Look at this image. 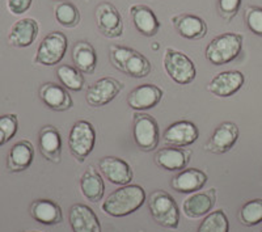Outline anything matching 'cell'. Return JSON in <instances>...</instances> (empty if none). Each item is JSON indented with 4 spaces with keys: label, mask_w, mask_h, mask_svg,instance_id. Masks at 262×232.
Wrapping results in <instances>:
<instances>
[{
    "label": "cell",
    "mask_w": 262,
    "mask_h": 232,
    "mask_svg": "<svg viewBox=\"0 0 262 232\" xmlns=\"http://www.w3.org/2000/svg\"><path fill=\"white\" fill-rule=\"evenodd\" d=\"M146 191L140 185L128 184L112 192L102 202L105 214L114 218H122L135 213L146 202Z\"/></svg>",
    "instance_id": "6da1fadb"
},
{
    "label": "cell",
    "mask_w": 262,
    "mask_h": 232,
    "mask_svg": "<svg viewBox=\"0 0 262 232\" xmlns=\"http://www.w3.org/2000/svg\"><path fill=\"white\" fill-rule=\"evenodd\" d=\"M109 57L114 69L135 79L146 77L152 70L151 62L143 54L126 46L111 45Z\"/></svg>",
    "instance_id": "7a4b0ae2"
},
{
    "label": "cell",
    "mask_w": 262,
    "mask_h": 232,
    "mask_svg": "<svg viewBox=\"0 0 262 232\" xmlns=\"http://www.w3.org/2000/svg\"><path fill=\"white\" fill-rule=\"evenodd\" d=\"M243 50V36L238 33L227 32L215 37L206 46L205 57L211 65L223 66L232 62Z\"/></svg>",
    "instance_id": "3957f363"
},
{
    "label": "cell",
    "mask_w": 262,
    "mask_h": 232,
    "mask_svg": "<svg viewBox=\"0 0 262 232\" xmlns=\"http://www.w3.org/2000/svg\"><path fill=\"white\" fill-rule=\"evenodd\" d=\"M148 210L152 219L165 228L176 229L180 226V208L169 193L165 191L152 192L149 194Z\"/></svg>",
    "instance_id": "277c9868"
},
{
    "label": "cell",
    "mask_w": 262,
    "mask_h": 232,
    "mask_svg": "<svg viewBox=\"0 0 262 232\" xmlns=\"http://www.w3.org/2000/svg\"><path fill=\"white\" fill-rule=\"evenodd\" d=\"M164 71L179 86L193 83L196 76V69L193 60L182 51L167 48L163 57Z\"/></svg>",
    "instance_id": "5b68a950"
},
{
    "label": "cell",
    "mask_w": 262,
    "mask_h": 232,
    "mask_svg": "<svg viewBox=\"0 0 262 232\" xmlns=\"http://www.w3.org/2000/svg\"><path fill=\"white\" fill-rule=\"evenodd\" d=\"M96 146V130L85 119H80L72 125L69 134V150L76 160L83 163Z\"/></svg>",
    "instance_id": "8992f818"
},
{
    "label": "cell",
    "mask_w": 262,
    "mask_h": 232,
    "mask_svg": "<svg viewBox=\"0 0 262 232\" xmlns=\"http://www.w3.org/2000/svg\"><path fill=\"white\" fill-rule=\"evenodd\" d=\"M133 138H134L138 149L142 151H155L159 146V140H160L158 121L146 113L134 114Z\"/></svg>",
    "instance_id": "52a82bcc"
},
{
    "label": "cell",
    "mask_w": 262,
    "mask_h": 232,
    "mask_svg": "<svg viewBox=\"0 0 262 232\" xmlns=\"http://www.w3.org/2000/svg\"><path fill=\"white\" fill-rule=\"evenodd\" d=\"M69 49V39L62 32H51L42 39L36 53L37 65L55 66L62 62Z\"/></svg>",
    "instance_id": "ba28073f"
},
{
    "label": "cell",
    "mask_w": 262,
    "mask_h": 232,
    "mask_svg": "<svg viewBox=\"0 0 262 232\" xmlns=\"http://www.w3.org/2000/svg\"><path fill=\"white\" fill-rule=\"evenodd\" d=\"M96 25L106 38H119L123 33V20L116 6L101 2L95 9Z\"/></svg>",
    "instance_id": "9c48e42d"
},
{
    "label": "cell",
    "mask_w": 262,
    "mask_h": 232,
    "mask_svg": "<svg viewBox=\"0 0 262 232\" xmlns=\"http://www.w3.org/2000/svg\"><path fill=\"white\" fill-rule=\"evenodd\" d=\"M123 86L114 77H101L97 81L90 86L86 90L85 100L86 104L92 108H101L112 102L122 91Z\"/></svg>",
    "instance_id": "30bf717a"
},
{
    "label": "cell",
    "mask_w": 262,
    "mask_h": 232,
    "mask_svg": "<svg viewBox=\"0 0 262 232\" xmlns=\"http://www.w3.org/2000/svg\"><path fill=\"white\" fill-rule=\"evenodd\" d=\"M240 135L238 126L235 122H222L217 126L211 134L210 139L205 143V151L210 154L222 155L226 152L231 151L233 146L236 144Z\"/></svg>",
    "instance_id": "8fae6325"
},
{
    "label": "cell",
    "mask_w": 262,
    "mask_h": 232,
    "mask_svg": "<svg viewBox=\"0 0 262 232\" xmlns=\"http://www.w3.org/2000/svg\"><path fill=\"white\" fill-rule=\"evenodd\" d=\"M98 170L107 181L118 186L128 185L134 177L130 164L117 156H104L100 159Z\"/></svg>",
    "instance_id": "7c38bea8"
},
{
    "label": "cell",
    "mask_w": 262,
    "mask_h": 232,
    "mask_svg": "<svg viewBox=\"0 0 262 232\" xmlns=\"http://www.w3.org/2000/svg\"><path fill=\"white\" fill-rule=\"evenodd\" d=\"M245 83V76L242 71L229 70L219 72L207 84V91L216 97H231L242 90Z\"/></svg>",
    "instance_id": "4fadbf2b"
},
{
    "label": "cell",
    "mask_w": 262,
    "mask_h": 232,
    "mask_svg": "<svg viewBox=\"0 0 262 232\" xmlns=\"http://www.w3.org/2000/svg\"><path fill=\"white\" fill-rule=\"evenodd\" d=\"M163 138L164 142L169 146L188 147L195 143L200 138V130L191 121L182 119L170 123L167 130L164 131Z\"/></svg>",
    "instance_id": "5bb4252c"
},
{
    "label": "cell",
    "mask_w": 262,
    "mask_h": 232,
    "mask_svg": "<svg viewBox=\"0 0 262 232\" xmlns=\"http://www.w3.org/2000/svg\"><path fill=\"white\" fill-rule=\"evenodd\" d=\"M69 222L74 232H102L97 214L84 203H75L71 206Z\"/></svg>",
    "instance_id": "9a60e30c"
},
{
    "label": "cell",
    "mask_w": 262,
    "mask_h": 232,
    "mask_svg": "<svg viewBox=\"0 0 262 232\" xmlns=\"http://www.w3.org/2000/svg\"><path fill=\"white\" fill-rule=\"evenodd\" d=\"M215 202H216V191L209 189L206 192H196L190 196L182 203V212L190 219L206 217L212 212Z\"/></svg>",
    "instance_id": "2e32d148"
},
{
    "label": "cell",
    "mask_w": 262,
    "mask_h": 232,
    "mask_svg": "<svg viewBox=\"0 0 262 232\" xmlns=\"http://www.w3.org/2000/svg\"><path fill=\"white\" fill-rule=\"evenodd\" d=\"M163 98V90L155 84H142L131 91L127 96V105L138 112L158 107Z\"/></svg>",
    "instance_id": "e0dca14e"
},
{
    "label": "cell",
    "mask_w": 262,
    "mask_h": 232,
    "mask_svg": "<svg viewBox=\"0 0 262 232\" xmlns=\"http://www.w3.org/2000/svg\"><path fill=\"white\" fill-rule=\"evenodd\" d=\"M155 163L165 171H182L191 159V151L184 147L165 146L155 154Z\"/></svg>",
    "instance_id": "ac0fdd59"
},
{
    "label": "cell",
    "mask_w": 262,
    "mask_h": 232,
    "mask_svg": "<svg viewBox=\"0 0 262 232\" xmlns=\"http://www.w3.org/2000/svg\"><path fill=\"white\" fill-rule=\"evenodd\" d=\"M39 97L42 102L54 112H66L74 105L69 90L55 83H46L39 88Z\"/></svg>",
    "instance_id": "d6986e66"
},
{
    "label": "cell",
    "mask_w": 262,
    "mask_h": 232,
    "mask_svg": "<svg viewBox=\"0 0 262 232\" xmlns=\"http://www.w3.org/2000/svg\"><path fill=\"white\" fill-rule=\"evenodd\" d=\"M173 27L186 39H202L207 34V24L202 17L190 13H181L172 17Z\"/></svg>",
    "instance_id": "ffe728a7"
},
{
    "label": "cell",
    "mask_w": 262,
    "mask_h": 232,
    "mask_svg": "<svg viewBox=\"0 0 262 232\" xmlns=\"http://www.w3.org/2000/svg\"><path fill=\"white\" fill-rule=\"evenodd\" d=\"M207 182V175L196 168H185L172 179L170 186L179 193H196Z\"/></svg>",
    "instance_id": "44dd1931"
},
{
    "label": "cell",
    "mask_w": 262,
    "mask_h": 232,
    "mask_svg": "<svg viewBox=\"0 0 262 232\" xmlns=\"http://www.w3.org/2000/svg\"><path fill=\"white\" fill-rule=\"evenodd\" d=\"M38 32L39 27L37 20L32 17L21 18V20L16 21L11 28L8 41L15 48H28L36 41Z\"/></svg>",
    "instance_id": "7402d4cb"
},
{
    "label": "cell",
    "mask_w": 262,
    "mask_h": 232,
    "mask_svg": "<svg viewBox=\"0 0 262 232\" xmlns=\"http://www.w3.org/2000/svg\"><path fill=\"white\" fill-rule=\"evenodd\" d=\"M133 23L138 32L144 37H154L160 30V21L149 7L144 4H135L130 8Z\"/></svg>",
    "instance_id": "603a6c76"
},
{
    "label": "cell",
    "mask_w": 262,
    "mask_h": 232,
    "mask_svg": "<svg viewBox=\"0 0 262 232\" xmlns=\"http://www.w3.org/2000/svg\"><path fill=\"white\" fill-rule=\"evenodd\" d=\"M39 150L42 156L51 163H60L62 158V137L54 126H45L39 131Z\"/></svg>",
    "instance_id": "cb8c5ba5"
},
{
    "label": "cell",
    "mask_w": 262,
    "mask_h": 232,
    "mask_svg": "<svg viewBox=\"0 0 262 232\" xmlns=\"http://www.w3.org/2000/svg\"><path fill=\"white\" fill-rule=\"evenodd\" d=\"M30 215L36 222L45 226H55L63 220L60 206L51 200H37L30 206Z\"/></svg>",
    "instance_id": "d4e9b609"
},
{
    "label": "cell",
    "mask_w": 262,
    "mask_h": 232,
    "mask_svg": "<svg viewBox=\"0 0 262 232\" xmlns=\"http://www.w3.org/2000/svg\"><path fill=\"white\" fill-rule=\"evenodd\" d=\"M34 160V149L29 140H20L11 149L7 159V167L12 172H21L32 165Z\"/></svg>",
    "instance_id": "484cf974"
},
{
    "label": "cell",
    "mask_w": 262,
    "mask_h": 232,
    "mask_svg": "<svg viewBox=\"0 0 262 232\" xmlns=\"http://www.w3.org/2000/svg\"><path fill=\"white\" fill-rule=\"evenodd\" d=\"M80 191L83 196L91 202H98L102 200L105 194V182L101 173L93 165H90L81 176Z\"/></svg>",
    "instance_id": "4316f807"
},
{
    "label": "cell",
    "mask_w": 262,
    "mask_h": 232,
    "mask_svg": "<svg viewBox=\"0 0 262 232\" xmlns=\"http://www.w3.org/2000/svg\"><path fill=\"white\" fill-rule=\"evenodd\" d=\"M72 60L79 71L83 74H93L97 66V54L90 42L79 41L72 48Z\"/></svg>",
    "instance_id": "83f0119b"
},
{
    "label": "cell",
    "mask_w": 262,
    "mask_h": 232,
    "mask_svg": "<svg viewBox=\"0 0 262 232\" xmlns=\"http://www.w3.org/2000/svg\"><path fill=\"white\" fill-rule=\"evenodd\" d=\"M57 76L59 79L60 84L69 91L80 92L84 86H85V79H84L83 72L79 71L74 66H59L57 69Z\"/></svg>",
    "instance_id": "f1b7e54d"
},
{
    "label": "cell",
    "mask_w": 262,
    "mask_h": 232,
    "mask_svg": "<svg viewBox=\"0 0 262 232\" xmlns=\"http://www.w3.org/2000/svg\"><path fill=\"white\" fill-rule=\"evenodd\" d=\"M54 15H55V20L58 24L62 25L63 28H75L80 23L79 8L69 0L57 3L54 8Z\"/></svg>",
    "instance_id": "f546056e"
},
{
    "label": "cell",
    "mask_w": 262,
    "mask_h": 232,
    "mask_svg": "<svg viewBox=\"0 0 262 232\" xmlns=\"http://www.w3.org/2000/svg\"><path fill=\"white\" fill-rule=\"evenodd\" d=\"M229 220L223 210L211 212L203 218L196 232H228Z\"/></svg>",
    "instance_id": "4dcf8cb0"
},
{
    "label": "cell",
    "mask_w": 262,
    "mask_h": 232,
    "mask_svg": "<svg viewBox=\"0 0 262 232\" xmlns=\"http://www.w3.org/2000/svg\"><path fill=\"white\" fill-rule=\"evenodd\" d=\"M238 219L244 226L253 227L262 222V200H250L243 205L238 213Z\"/></svg>",
    "instance_id": "1f68e13d"
},
{
    "label": "cell",
    "mask_w": 262,
    "mask_h": 232,
    "mask_svg": "<svg viewBox=\"0 0 262 232\" xmlns=\"http://www.w3.org/2000/svg\"><path fill=\"white\" fill-rule=\"evenodd\" d=\"M245 23L252 33L262 37V8L249 7L245 11Z\"/></svg>",
    "instance_id": "d6a6232c"
},
{
    "label": "cell",
    "mask_w": 262,
    "mask_h": 232,
    "mask_svg": "<svg viewBox=\"0 0 262 232\" xmlns=\"http://www.w3.org/2000/svg\"><path fill=\"white\" fill-rule=\"evenodd\" d=\"M240 6H242V0H219L217 2L219 15L226 21H231L237 15Z\"/></svg>",
    "instance_id": "836d02e7"
},
{
    "label": "cell",
    "mask_w": 262,
    "mask_h": 232,
    "mask_svg": "<svg viewBox=\"0 0 262 232\" xmlns=\"http://www.w3.org/2000/svg\"><path fill=\"white\" fill-rule=\"evenodd\" d=\"M0 129H2L4 134H6L7 142H9V140L15 137L16 133H17V116H16V114H4V116L0 117Z\"/></svg>",
    "instance_id": "e575fe53"
},
{
    "label": "cell",
    "mask_w": 262,
    "mask_h": 232,
    "mask_svg": "<svg viewBox=\"0 0 262 232\" xmlns=\"http://www.w3.org/2000/svg\"><path fill=\"white\" fill-rule=\"evenodd\" d=\"M33 0H7V8L12 15H24L32 7Z\"/></svg>",
    "instance_id": "d590c367"
},
{
    "label": "cell",
    "mask_w": 262,
    "mask_h": 232,
    "mask_svg": "<svg viewBox=\"0 0 262 232\" xmlns=\"http://www.w3.org/2000/svg\"><path fill=\"white\" fill-rule=\"evenodd\" d=\"M7 143V139H6V134L3 133V130L0 129V146H3V144H6Z\"/></svg>",
    "instance_id": "8d00e7d4"
},
{
    "label": "cell",
    "mask_w": 262,
    "mask_h": 232,
    "mask_svg": "<svg viewBox=\"0 0 262 232\" xmlns=\"http://www.w3.org/2000/svg\"><path fill=\"white\" fill-rule=\"evenodd\" d=\"M25 232H39V231H25Z\"/></svg>",
    "instance_id": "74e56055"
},
{
    "label": "cell",
    "mask_w": 262,
    "mask_h": 232,
    "mask_svg": "<svg viewBox=\"0 0 262 232\" xmlns=\"http://www.w3.org/2000/svg\"><path fill=\"white\" fill-rule=\"evenodd\" d=\"M261 232H262V231H261Z\"/></svg>",
    "instance_id": "f35d334b"
}]
</instances>
